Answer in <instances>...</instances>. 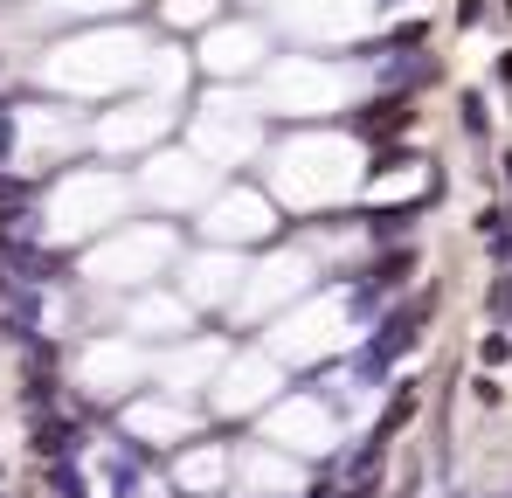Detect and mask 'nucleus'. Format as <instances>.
<instances>
[{
	"instance_id": "nucleus-13",
	"label": "nucleus",
	"mask_w": 512,
	"mask_h": 498,
	"mask_svg": "<svg viewBox=\"0 0 512 498\" xmlns=\"http://www.w3.org/2000/svg\"><path fill=\"white\" fill-rule=\"evenodd\" d=\"M409 160H416L409 146H381V153H374V173H395V166H409Z\"/></svg>"
},
{
	"instance_id": "nucleus-15",
	"label": "nucleus",
	"mask_w": 512,
	"mask_h": 498,
	"mask_svg": "<svg viewBox=\"0 0 512 498\" xmlns=\"http://www.w3.org/2000/svg\"><path fill=\"white\" fill-rule=\"evenodd\" d=\"M506 14H512V0H506Z\"/></svg>"
},
{
	"instance_id": "nucleus-14",
	"label": "nucleus",
	"mask_w": 512,
	"mask_h": 498,
	"mask_svg": "<svg viewBox=\"0 0 512 498\" xmlns=\"http://www.w3.org/2000/svg\"><path fill=\"white\" fill-rule=\"evenodd\" d=\"M499 77H506V83H512V49H506V56H499Z\"/></svg>"
},
{
	"instance_id": "nucleus-5",
	"label": "nucleus",
	"mask_w": 512,
	"mask_h": 498,
	"mask_svg": "<svg viewBox=\"0 0 512 498\" xmlns=\"http://www.w3.org/2000/svg\"><path fill=\"white\" fill-rule=\"evenodd\" d=\"M35 450L70 457V450H77V429H70V422H56V415H35Z\"/></svg>"
},
{
	"instance_id": "nucleus-7",
	"label": "nucleus",
	"mask_w": 512,
	"mask_h": 498,
	"mask_svg": "<svg viewBox=\"0 0 512 498\" xmlns=\"http://www.w3.org/2000/svg\"><path fill=\"white\" fill-rule=\"evenodd\" d=\"M409 270H416V249H409V243H395L388 256H381V263H374V270H367V277H374V284L388 291V284H402Z\"/></svg>"
},
{
	"instance_id": "nucleus-3",
	"label": "nucleus",
	"mask_w": 512,
	"mask_h": 498,
	"mask_svg": "<svg viewBox=\"0 0 512 498\" xmlns=\"http://www.w3.org/2000/svg\"><path fill=\"white\" fill-rule=\"evenodd\" d=\"M0 256H7V270H21V277H63V256H42V249H28V243H7Z\"/></svg>"
},
{
	"instance_id": "nucleus-4",
	"label": "nucleus",
	"mask_w": 512,
	"mask_h": 498,
	"mask_svg": "<svg viewBox=\"0 0 512 498\" xmlns=\"http://www.w3.org/2000/svg\"><path fill=\"white\" fill-rule=\"evenodd\" d=\"M346 319H353V326H381V319H388V305H381V284H374V277H367V284H353Z\"/></svg>"
},
{
	"instance_id": "nucleus-11",
	"label": "nucleus",
	"mask_w": 512,
	"mask_h": 498,
	"mask_svg": "<svg viewBox=\"0 0 512 498\" xmlns=\"http://www.w3.org/2000/svg\"><path fill=\"white\" fill-rule=\"evenodd\" d=\"M457 118H464V132H471V139H485V132H492V111H485V97H464V104H457Z\"/></svg>"
},
{
	"instance_id": "nucleus-1",
	"label": "nucleus",
	"mask_w": 512,
	"mask_h": 498,
	"mask_svg": "<svg viewBox=\"0 0 512 498\" xmlns=\"http://www.w3.org/2000/svg\"><path fill=\"white\" fill-rule=\"evenodd\" d=\"M429 312H436V291H429V298H409L402 312H388V319L374 326V339H367V353L353 360V374H360V381H388V367L416 346V332H423Z\"/></svg>"
},
{
	"instance_id": "nucleus-10",
	"label": "nucleus",
	"mask_w": 512,
	"mask_h": 498,
	"mask_svg": "<svg viewBox=\"0 0 512 498\" xmlns=\"http://www.w3.org/2000/svg\"><path fill=\"white\" fill-rule=\"evenodd\" d=\"M409 415H416V388H402V395H395V409L381 415V429H374V443H388L395 429H409Z\"/></svg>"
},
{
	"instance_id": "nucleus-12",
	"label": "nucleus",
	"mask_w": 512,
	"mask_h": 498,
	"mask_svg": "<svg viewBox=\"0 0 512 498\" xmlns=\"http://www.w3.org/2000/svg\"><path fill=\"white\" fill-rule=\"evenodd\" d=\"M485 312H492L499 326H512V277H499V284H492V298H485Z\"/></svg>"
},
{
	"instance_id": "nucleus-6",
	"label": "nucleus",
	"mask_w": 512,
	"mask_h": 498,
	"mask_svg": "<svg viewBox=\"0 0 512 498\" xmlns=\"http://www.w3.org/2000/svg\"><path fill=\"white\" fill-rule=\"evenodd\" d=\"M429 201H436V194H423L416 208H388V215H367V229H374V236H409V229H416V215H423Z\"/></svg>"
},
{
	"instance_id": "nucleus-9",
	"label": "nucleus",
	"mask_w": 512,
	"mask_h": 498,
	"mask_svg": "<svg viewBox=\"0 0 512 498\" xmlns=\"http://www.w3.org/2000/svg\"><path fill=\"white\" fill-rule=\"evenodd\" d=\"M49 492H56V498H90L84 492V471H77L70 457H56V464H49Z\"/></svg>"
},
{
	"instance_id": "nucleus-8",
	"label": "nucleus",
	"mask_w": 512,
	"mask_h": 498,
	"mask_svg": "<svg viewBox=\"0 0 512 498\" xmlns=\"http://www.w3.org/2000/svg\"><path fill=\"white\" fill-rule=\"evenodd\" d=\"M28 201H35V187H28V180H14V173H0V222L28 215Z\"/></svg>"
},
{
	"instance_id": "nucleus-2",
	"label": "nucleus",
	"mask_w": 512,
	"mask_h": 498,
	"mask_svg": "<svg viewBox=\"0 0 512 498\" xmlns=\"http://www.w3.org/2000/svg\"><path fill=\"white\" fill-rule=\"evenodd\" d=\"M353 132H360V139H388V132H409V97H381V104H367V111L353 118Z\"/></svg>"
}]
</instances>
